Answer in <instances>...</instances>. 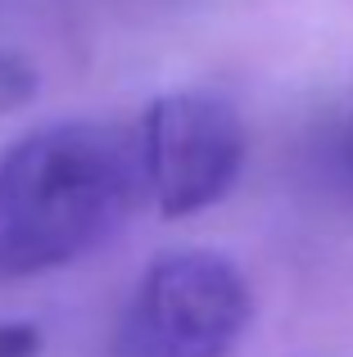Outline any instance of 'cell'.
Returning <instances> with one entry per match:
<instances>
[{"label":"cell","instance_id":"obj_1","mask_svg":"<svg viewBox=\"0 0 353 357\" xmlns=\"http://www.w3.org/2000/svg\"><path fill=\"white\" fill-rule=\"evenodd\" d=\"M145 199L136 131L54 122L0 158V280L59 271L123 231Z\"/></svg>","mask_w":353,"mask_h":357},{"label":"cell","instance_id":"obj_2","mask_svg":"<svg viewBox=\"0 0 353 357\" xmlns=\"http://www.w3.org/2000/svg\"><path fill=\"white\" fill-rule=\"evenodd\" d=\"M249 321L254 289L227 253H163L136 280L109 357H231Z\"/></svg>","mask_w":353,"mask_h":357},{"label":"cell","instance_id":"obj_3","mask_svg":"<svg viewBox=\"0 0 353 357\" xmlns=\"http://www.w3.org/2000/svg\"><path fill=\"white\" fill-rule=\"evenodd\" d=\"M145 199L163 218H190L231 195L245 167V127L222 96L172 91L136 127Z\"/></svg>","mask_w":353,"mask_h":357},{"label":"cell","instance_id":"obj_4","mask_svg":"<svg viewBox=\"0 0 353 357\" xmlns=\"http://www.w3.org/2000/svg\"><path fill=\"white\" fill-rule=\"evenodd\" d=\"M36 96V68L18 54H0V114L27 105Z\"/></svg>","mask_w":353,"mask_h":357},{"label":"cell","instance_id":"obj_5","mask_svg":"<svg viewBox=\"0 0 353 357\" xmlns=\"http://www.w3.org/2000/svg\"><path fill=\"white\" fill-rule=\"evenodd\" d=\"M41 331L32 321H0V357H36Z\"/></svg>","mask_w":353,"mask_h":357},{"label":"cell","instance_id":"obj_6","mask_svg":"<svg viewBox=\"0 0 353 357\" xmlns=\"http://www.w3.org/2000/svg\"><path fill=\"white\" fill-rule=\"evenodd\" d=\"M345 167H349V176H353V122H349V131H345Z\"/></svg>","mask_w":353,"mask_h":357}]
</instances>
